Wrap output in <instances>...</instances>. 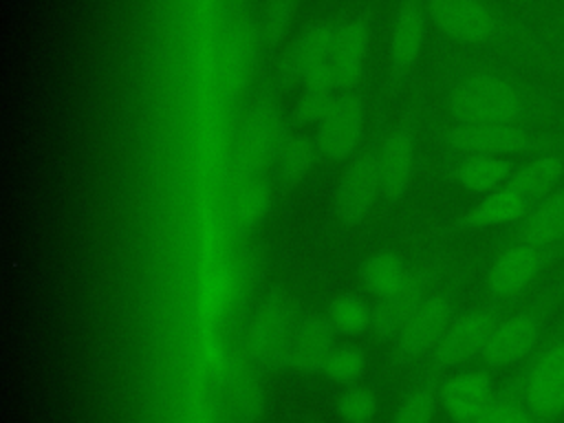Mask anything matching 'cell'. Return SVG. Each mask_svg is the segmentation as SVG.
I'll return each instance as SVG.
<instances>
[{
    "label": "cell",
    "instance_id": "8992f818",
    "mask_svg": "<svg viewBox=\"0 0 564 423\" xmlns=\"http://www.w3.org/2000/svg\"><path fill=\"white\" fill-rule=\"evenodd\" d=\"M553 249L513 240L491 260L485 284L494 300L507 302L520 297L549 267Z\"/></svg>",
    "mask_w": 564,
    "mask_h": 423
},
{
    "label": "cell",
    "instance_id": "ffe728a7",
    "mask_svg": "<svg viewBox=\"0 0 564 423\" xmlns=\"http://www.w3.org/2000/svg\"><path fill=\"white\" fill-rule=\"evenodd\" d=\"M513 240L542 249H555L564 242V187L535 200L516 225Z\"/></svg>",
    "mask_w": 564,
    "mask_h": 423
},
{
    "label": "cell",
    "instance_id": "e0dca14e",
    "mask_svg": "<svg viewBox=\"0 0 564 423\" xmlns=\"http://www.w3.org/2000/svg\"><path fill=\"white\" fill-rule=\"evenodd\" d=\"M335 328L322 313H311L297 322L286 368L300 375H315L324 370L326 359L335 350Z\"/></svg>",
    "mask_w": 564,
    "mask_h": 423
},
{
    "label": "cell",
    "instance_id": "f1b7e54d",
    "mask_svg": "<svg viewBox=\"0 0 564 423\" xmlns=\"http://www.w3.org/2000/svg\"><path fill=\"white\" fill-rule=\"evenodd\" d=\"M326 317L330 319L337 333L348 337H359L368 333L372 326V306L359 295L344 293L333 297V302L328 304Z\"/></svg>",
    "mask_w": 564,
    "mask_h": 423
},
{
    "label": "cell",
    "instance_id": "4316f807",
    "mask_svg": "<svg viewBox=\"0 0 564 423\" xmlns=\"http://www.w3.org/2000/svg\"><path fill=\"white\" fill-rule=\"evenodd\" d=\"M317 152V143L311 141L306 134H286L275 156V172L280 185L284 189L297 187L311 172Z\"/></svg>",
    "mask_w": 564,
    "mask_h": 423
},
{
    "label": "cell",
    "instance_id": "9a60e30c",
    "mask_svg": "<svg viewBox=\"0 0 564 423\" xmlns=\"http://www.w3.org/2000/svg\"><path fill=\"white\" fill-rule=\"evenodd\" d=\"M370 51V26L364 18L337 20L330 73L339 90H350L364 75Z\"/></svg>",
    "mask_w": 564,
    "mask_h": 423
},
{
    "label": "cell",
    "instance_id": "277c9868",
    "mask_svg": "<svg viewBox=\"0 0 564 423\" xmlns=\"http://www.w3.org/2000/svg\"><path fill=\"white\" fill-rule=\"evenodd\" d=\"M297 322L293 302L284 293H271L249 319L245 337L249 359L264 370L286 366Z\"/></svg>",
    "mask_w": 564,
    "mask_h": 423
},
{
    "label": "cell",
    "instance_id": "83f0119b",
    "mask_svg": "<svg viewBox=\"0 0 564 423\" xmlns=\"http://www.w3.org/2000/svg\"><path fill=\"white\" fill-rule=\"evenodd\" d=\"M271 185L262 178H247L242 181L236 200H234V223L240 234H249L264 220L267 212L271 209Z\"/></svg>",
    "mask_w": 564,
    "mask_h": 423
},
{
    "label": "cell",
    "instance_id": "d6986e66",
    "mask_svg": "<svg viewBox=\"0 0 564 423\" xmlns=\"http://www.w3.org/2000/svg\"><path fill=\"white\" fill-rule=\"evenodd\" d=\"M381 196L399 200L408 194L414 176V139L408 130H394L377 152Z\"/></svg>",
    "mask_w": 564,
    "mask_h": 423
},
{
    "label": "cell",
    "instance_id": "d6a6232c",
    "mask_svg": "<svg viewBox=\"0 0 564 423\" xmlns=\"http://www.w3.org/2000/svg\"><path fill=\"white\" fill-rule=\"evenodd\" d=\"M436 408V397L430 388H419L410 392L397 408L392 423H432Z\"/></svg>",
    "mask_w": 564,
    "mask_h": 423
},
{
    "label": "cell",
    "instance_id": "f546056e",
    "mask_svg": "<svg viewBox=\"0 0 564 423\" xmlns=\"http://www.w3.org/2000/svg\"><path fill=\"white\" fill-rule=\"evenodd\" d=\"M366 370V355L361 348L344 344L335 346L330 357L324 364L322 375L339 386H355Z\"/></svg>",
    "mask_w": 564,
    "mask_h": 423
},
{
    "label": "cell",
    "instance_id": "603a6c76",
    "mask_svg": "<svg viewBox=\"0 0 564 423\" xmlns=\"http://www.w3.org/2000/svg\"><path fill=\"white\" fill-rule=\"evenodd\" d=\"M564 178V154L544 152L516 165L507 185L518 189L531 205L542 196L555 192Z\"/></svg>",
    "mask_w": 564,
    "mask_h": 423
},
{
    "label": "cell",
    "instance_id": "8fae6325",
    "mask_svg": "<svg viewBox=\"0 0 564 423\" xmlns=\"http://www.w3.org/2000/svg\"><path fill=\"white\" fill-rule=\"evenodd\" d=\"M379 196H381V178H379L377 152H361L355 159H350L337 185L335 209L339 220L348 227L364 223Z\"/></svg>",
    "mask_w": 564,
    "mask_h": 423
},
{
    "label": "cell",
    "instance_id": "52a82bcc",
    "mask_svg": "<svg viewBox=\"0 0 564 423\" xmlns=\"http://www.w3.org/2000/svg\"><path fill=\"white\" fill-rule=\"evenodd\" d=\"M286 134L284 121L271 104H260L247 115L236 148V167L242 181L262 176V170L275 163Z\"/></svg>",
    "mask_w": 564,
    "mask_h": 423
},
{
    "label": "cell",
    "instance_id": "484cf974",
    "mask_svg": "<svg viewBox=\"0 0 564 423\" xmlns=\"http://www.w3.org/2000/svg\"><path fill=\"white\" fill-rule=\"evenodd\" d=\"M227 410L236 423H256L262 414V390L258 379L242 366H236L227 375L225 388Z\"/></svg>",
    "mask_w": 564,
    "mask_h": 423
},
{
    "label": "cell",
    "instance_id": "30bf717a",
    "mask_svg": "<svg viewBox=\"0 0 564 423\" xmlns=\"http://www.w3.org/2000/svg\"><path fill=\"white\" fill-rule=\"evenodd\" d=\"M454 300L447 293H430L414 313L405 319L399 335L394 337L397 352L405 359H416L432 352L447 326L454 319Z\"/></svg>",
    "mask_w": 564,
    "mask_h": 423
},
{
    "label": "cell",
    "instance_id": "7a4b0ae2",
    "mask_svg": "<svg viewBox=\"0 0 564 423\" xmlns=\"http://www.w3.org/2000/svg\"><path fill=\"white\" fill-rule=\"evenodd\" d=\"M445 141L460 154H487L502 159L535 156L564 150V139L535 132L524 123H452Z\"/></svg>",
    "mask_w": 564,
    "mask_h": 423
},
{
    "label": "cell",
    "instance_id": "4dcf8cb0",
    "mask_svg": "<svg viewBox=\"0 0 564 423\" xmlns=\"http://www.w3.org/2000/svg\"><path fill=\"white\" fill-rule=\"evenodd\" d=\"M335 412L344 423H372L377 416V397L366 386H348L337 397Z\"/></svg>",
    "mask_w": 564,
    "mask_h": 423
},
{
    "label": "cell",
    "instance_id": "9c48e42d",
    "mask_svg": "<svg viewBox=\"0 0 564 423\" xmlns=\"http://www.w3.org/2000/svg\"><path fill=\"white\" fill-rule=\"evenodd\" d=\"M500 317L502 315L494 306H478L456 315L438 346L432 350L434 366L456 368L480 355Z\"/></svg>",
    "mask_w": 564,
    "mask_h": 423
},
{
    "label": "cell",
    "instance_id": "d4e9b609",
    "mask_svg": "<svg viewBox=\"0 0 564 423\" xmlns=\"http://www.w3.org/2000/svg\"><path fill=\"white\" fill-rule=\"evenodd\" d=\"M359 278L368 293L381 300L401 291L412 275L408 273L401 256H397L394 251H377L364 260Z\"/></svg>",
    "mask_w": 564,
    "mask_h": 423
},
{
    "label": "cell",
    "instance_id": "3957f363",
    "mask_svg": "<svg viewBox=\"0 0 564 423\" xmlns=\"http://www.w3.org/2000/svg\"><path fill=\"white\" fill-rule=\"evenodd\" d=\"M564 284H557L549 289L544 295H540L533 304L500 317L496 328L491 330L480 359L489 368H509L522 361L540 341V335L544 330V322L553 311V304L562 297Z\"/></svg>",
    "mask_w": 564,
    "mask_h": 423
},
{
    "label": "cell",
    "instance_id": "cb8c5ba5",
    "mask_svg": "<svg viewBox=\"0 0 564 423\" xmlns=\"http://www.w3.org/2000/svg\"><path fill=\"white\" fill-rule=\"evenodd\" d=\"M337 90L330 70H319L304 79L293 106V121L297 126H317L339 97Z\"/></svg>",
    "mask_w": 564,
    "mask_h": 423
},
{
    "label": "cell",
    "instance_id": "2e32d148",
    "mask_svg": "<svg viewBox=\"0 0 564 423\" xmlns=\"http://www.w3.org/2000/svg\"><path fill=\"white\" fill-rule=\"evenodd\" d=\"M425 24L427 13L414 0L403 2L394 13L388 37V66L394 79L408 75L410 68L419 62L425 44Z\"/></svg>",
    "mask_w": 564,
    "mask_h": 423
},
{
    "label": "cell",
    "instance_id": "7402d4cb",
    "mask_svg": "<svg viewBox=\"0 0 564 423\" xmlns=\"http://www.w3.org/2000/svg\"><path fill=\"white\" fill-rule=\"evenodd\" d=\"M516 165L511 159L487 154H460V161L452 167L454 183L476 196L491 194L505 187Z\"/></svg>",
    "mask_w": 564,
    "mask_h": 423
},
{
    "label": "cell",
    "instance_id": "6da1fadb",
    "mask_svg": "<svg viewBox=\"0 0 564 423\" xmlns=\"http://www.w3.org/2000/svg\"><path fill=\"white\" fill-rule=\"evenodd\" d=\"M447 110L454 123H524L529 99L507 75L476 70L454 84L447 95Z\"/></svg>",
    "mask_w": 564,
    "mask_h": 423
},
{
    "label": "cell",
    "instance_id": "44dd1931",
    "mask_svg": "<svg viewBox=\"0 0 564 423\" xmlns=\"http://www.w3.org/2000/svg\"><path fill=\"white\" fill-rule=\"evenodd\" d=\"M427 278L425 275H412L408 284L388 295L377 300L372 306V326L370 333L375 335L377 341H388L394 339L405 324V319L414 313V308L427 297Z\"/></svg>",
    "mask_w": 564,
    "mask_h": 423
},
{
    "label": "cell",
    "instance_id": "1f68e13d",
    "mask_svg": "<svg viewBox=\"0 0 564 423\" xmlns=\"http://www.w3.org/2000/svg\"><path fill=\"white\" fill-rule=\"evenodd\" d=\"M300 2L302 0H264L262 2L260 35L269 46H275L284 37Z\"/></svg>",
    "mask_w": 564,
    "mask_h": 423
},
{
    "label": "cell",
    "instance_id": "5bb4252c",
    "mask_svg": "<svg viewBox=\"0 0 564 423\" xmlns=\"http://www.w3.org/2000/svg\"><path fill=\"white\" fill-rule=\"evenodd\" d=\"M438 401L454 423H474L496 401L491 377L482 370L456 372L443 381Z\"/></svg>",
    "mask_w": 564,
    "mask_h": 423
},
{
    "label": "cell",
    "instance_id": "7c38bea8",
    "mask_svg": "<svg viewBox=\"0 0 564 423\" xmlns=\"http://www.w3.org/2000/svg\"><path fill=\"white\" fill-rule=\"evenodd\" d=\"M337 20H319L300 31L280 59V79L302 84L319 70H330V53Z\"/></svg>",
    "mask_w": 564,
    "mask_h": 423
},
{
    "label": "cell",
    "instance_id": "5b68a950",
    "mask_svg": "<svg viewBox=\"0 0 564 423\" xmlns=\"http://www.w3.org/2000/svg\"><path fill=\"white\" fill-rule=\"evenodd\" d=\"M425 13L445 37L460 44H487L502 31V20L487 0H427Z\"/></svg>",
    "mask_w": 564,
    "mask_h": 423
},
{
    "label": "cell",
    "instance_id": "836d02e7",
    "mask_svg": "<svg viewBox=\"0 0 564 423\" xmlns=\"http://www.w3.org/2000/svg\"><path fill=\"white\" fill-rule=\"evenodd\" d=\"M538 419L529 412L524 401L513 399H496L489 410L476 419L474 423H535Z\"/></svg>",
    "mask_w": 564,
    "mask_h": 423
},
{
    "label": "cell",
    "instance_id": "ac0fdd59",
    "mask_svg": "<svg viewBox=\"0 0 564 423\" xmlns=\"http://www.w3.org/2000/svg\"><path fill=\"white\" fill-rule=\"evenodd\" d=\"M531 203L511 185H505L491 194L478 196V200L458 218V231H485L496 227L518 225L529 212Z\"/></svg>",
    "mask_w": 564,
    "mask_h": 423
},
{
    "label": "cell",
    "instance_id": "4fadbf2b",
    "mask_svg": "<svg viewBox=\"0 0 564 423\" xmlns=\"http://www.w3.org/2000/svg\"><path fill=\"white\" fill-rule=\"evenodd\" d=\"M364 104L355 95H339L326 117L317 123L315 143L322 156L330 161L350 159L364 137Z\"/></svg>",
    "mask_w": 564,
    "mask_h": 423
},
{
    "label": "cell",
    "instance_id": "e575fe53",
    "mask_svg": "<svg viewBox=\"0 0 564 423\" xmlns=\"http://www.w3.org/2000/svg\"><path fill=\"white\" fill-rule=\"evenodd\" d=\"M306 423H324V421H322V419H308Z\"/></svg>",
    "mask_w": 564,
    "mask_h": 423
},
{
    "label": "cell",
    "instance_id": "ba28073f",
    "mask_svg": "<svg viewBox=\"0 0 564 423\" xmlns=\"http://www.w3.org/2000/svg\"><path fill=\"white\" fill-rule=\"evenodd\" d=\"M522 401L538 421H553L564 414V337L551 341L529 366Z\"/></svg>",
    "mask_w": 564,
    "mask_h": 423
}]
</instances>
